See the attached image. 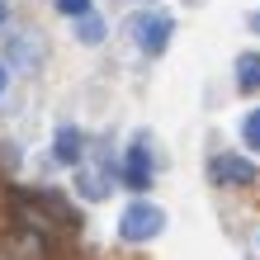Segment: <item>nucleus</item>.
<instances>
[{
  "instance_id": "ddd939ff",
  "label": "nucleus",
  "mask_w": 260,
  "mask_h": 260,
  "mask_svg": "<svg viewBox=\"0 0 260 260\" xmlns=\"http://www.w3.org/2000/svg\"><path fill=\"white\" fill-rule=\"evenodd\" d=\"M0 19H5V0H0Z\"/></svg>"
},
{
  "instance_id": "20e7f679",
  "label": "nucleus",
  "mask_w": 260,
  "mask_h": 260,
  "mask_svg": "<svg viewBox=\"0 0 260 260\" xmlns=\"http://www.w3.org/2000/svg\"><path fill=\"white\" fill-rule=\"evenodd\" d=\"M123 171H128V185H133V189H147V185H151V156H147L142 142L128 151V166H123Z\"/></svg>"
},
{
  "instance_id": "4468645a",
  "label": "nucleus",
  "mask_w": 260,
  "mask_h": 260,
  "mask_svg": "<svg viewBox=\"0 0 260 260\" xmlns=\"http://www.w3.org/2000/svg\"><path fill=\"white\" fill-rule=\"evenodd\" d=\"M0 90H5V71H0Z\"/></svg>"
},
{
  "instance_id": "423d86ee",
  "label": "nucleus",
  "mask_w": 260,
  "mask_h": 260,
  "mask_svg": "<svg viewBox=\"0 0 260 260\" xmlns=\"http://www.w3.org/2000/svg\"><path fill=\"white\" fill-rule=\"evenodd\" d=\"M237 81H241V90H260V52H246L237 62Z\"/></svg>"
},
{
  "instance_id": "9b49d317",
  "label": "nucleus",
  "mask_w": 260,
  "mask_h": 260,
  "mask_svg": "<svg viewBox=\"0 0 260 260\" xmlns=\"http://www.w3.org/2000/svg\"><path fill=\"white\" fill-rule=\"evenodd\" d=\"M57 10L62 14H85V0H57Z\"/></svg>"
},
{
  "instance_id": "f03ea898",
  "label": "nucleus",
  "mask_w": 260,
  "mask_h": 260,
  "mask_svg": "<svg viewBox=\"0 0 260 260\" xmlns=\"http://www.w3.org/2000/svg\"><path fill=\"white\" fill-rule=\"evenodd\" d=\"M161 227H166V213H161L156 204H147V199L128 204V213H123V237H128V241H151Z\"/></svg>"
},
{
  "instance_id": "f8f14e48",
  "label": "nucleus",
  "mask_w": 260,
  "mask_h": 260,
  "mask_svg": "<svg viewBox=\"0 0 260 260\" xmlns=\"http://www.w3.org/2000/svg\"><path fill=\"white\" fill-rule=\"evenodd\" d=\"M251 28H255V34H260V10H255V14H251Z\"/></svg>"
},
{
  "instance_id": "39448f33",
  "label": "nucleus",
  "mask_w": 260,
  "mask_h": 260,
  "mask_svg": "<svg viewBox=\"0 0 260 260\" xmlns=\"http://www.w3.org/2000/svg\"><path fill=\"white\" fill-rule=\"evenodd\" d=\"M52 151H57V161H76V156H81V133H76L71 123H67V128H57Z\"/></svg>"
},
{
  "instance_id": "7ed1b4c3",
  "label": "nucleus",
  "mask_w": 260,
  "mask_h": 260,
  "mask_svg": "<svg viewBox=\"0 0 260 260\" xmlns=\"http://www.w3.org/2000/svg\"><path fill=\"white\" fill-rule=\"evenodd\" d=\"M208 180H213V185H241V189H246L255 180V166L246 156H213L208 161Z\"/></svg>"
},
{
  "instance_id": "f257e3e1",
  "label": "nucleus",
  "mask_w": 260,
  "mask_h": 260,
  "mask_svg": "<svg viewBox=\"0 0 260 260\" xmlns=\"http://www.w3.org/2000/svg\"><path fill=\"white\" fill-rule=\"evenodd\" d=\"M171 14H156V10H137L128 14V38H137V48L142 52H161L166 38H171Z\"/></svg>"
},
{
  "instance_id": "1a4fd4ad",
  "label": "nucleus",
  "mask_w": 260,
  "mask_h": 260,
  "mask_svg": "<svg viewBox=\"0 0 260 260\" xmlns=\"http://www.w3.org/2000/svg\"><path fill=\"white\" fill-rule=\"evenodd\" d=\"M241 137H246V147H255V151H260V109H255V114H246V123H241Z\"/></svg>"
},
{
  "instance_id": "6e6552de",
  "label": "nucleus",
  "mask_w": 260,
  "mask_h": 260,
  "mask_svg": "<svg viewBox=\"0 0 260 260\" xmlns=\"http://www.w3.org/2000/svg\"><path fill=\"white\" fill-rule=\"evenodd\" d=\"M81 194L85 199H104V194H109V175H104V171H85L81 175Z\"/></svg>"
},
{
  "instance_id": "9d476101",
  "label": "nucleus",
  "mask_w": 260,
  "mask_h": 260,
  "mask_svg": "<svg viewBox=\"0 0 260 260\" xmlns=\"http://www.w3.org/2000/svg\"><path fill=\"white\" fill-rule=\"evenodd\" d=\"M81 38L85 43H100L104 38V19H81Z\"/></svg>"
},
{
  "instance_id": "0eeeda50",
  "label": "nucleus",
  "mask_w": 260,
  "mask_h": 260,
  "mask_svg": "<svg viewBox=\"0 0 260 260\" xmlns=\"http://www.w3.org/2000/svg\"><path fill=\"white\" fill-rule=\"evenodd\" d=\"M10 57H14L19 67H38L43 48H38V43H28V38H14V43H10Z\"/></svg>"
}]
</instances>
